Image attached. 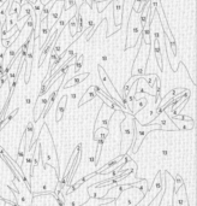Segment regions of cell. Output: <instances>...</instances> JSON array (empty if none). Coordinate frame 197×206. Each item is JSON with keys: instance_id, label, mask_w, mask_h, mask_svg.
<instances>
[{"instance_id": "cell-20", "label": "cell", "mask_w": 197, "mask_h": 206, "mask_svg": "<svg viewBox=\"0 0 197 206\" xmlns=\"http://www.w3.org/2000/svg\"><path fill=\"white\" fill-rule=\"evenodd\" d=\"M107 59H108V57H107V55H103V57H102V61H103V62H106Z\"/></svg>"}, {"instance_id": "cell-6", "label": "cell", "mask_w": 197, "mask_h": 206, "mask_svg": "<svg viewBox=\"0 0 197 206\" xmlns=\"http://www.w3.org/2000/svg\"><path fill=\"white\" fill-rule=\"evenodd\" d=\"M66 97H63L62 98V101L59 103V106H58V112H57V122H59L63 117V113L65 111V106H66Z\"/></svg>"}, {"instance_id": "cell-24", "label": "cell", "mask_w": 197, "mask_h": 206, "mask_svg": "<svg viewBox=\"0 0 197 206\" xmlns=\"http://www.w3.org/2000/svg\"><path fill=\"white\" fill-rule=\"evenodd\" d=\"M59 1H64V0H59Z\"/></svg>"}, {"instance_id": "cell-4", "label": "cell", "mask_w": 197, "mask_h": 206, "mask_svg": "<svg viewBox=\"0 0 197 206\" xmlns=\"http://www.w3.org/2000/svg\"><path fill=\"white\" fill-rule=\"evenodd\" d=\"M154 52H155V57L157 59L159 68L162 70V58H161V49H160V41H159V39L154 40Z\"/></svg>"}, {"instance_id": "cell-19", "label": "cell", "mask_w": 197, "mask_h": 206, "mask_svg": "<svg viewBox=\"0 0 197 206\" xmlns=\"http://www.w3.org/2000/svg\"><path fill=\"white\" fill-rule=\"evenodd\" d=\"M6 3V0H0V6H1V5H4Z\"/></svg>"}, {"instance_id": "cell-13", "label": "cell", "mask_w": 197, "mask_h": 206, "mask_svg": "<svg viewBox=\"0 0 197 206\" xmlns=\"http://www.w3.org/2000/svg\"><path fill=\"white\" fill-rule=\"evenodd\" d=\"M180 186H183V180H182L180 176H177V177H176V187H174V192H178L179 188H180Z\"/></svg>"}, {"instance_id": "cell-15", "label": "cell", "mask_w": 197, "mask_h": 206, "mask_svg": "<svg viewBox=\"0 0 197 206\" xmlns=\"http://www.w3.org/2000/svg\"><path fill=\"white\" fill-rule=\"evenodd\" d=\"M82 65H83V57L81 55V58L76 62V69H75V71L76 72H79V69L82 68Z\"/></svg>"}, {"instance_id": "cell-9", "label": "cell", "mask_w": 197, "mask_h": 206, "mask_svg": "<svg viewBox=\"0 0 197 206\" xmlns=\"http://www.w3.org/2000/svg\"><path fill=\"white\" fill-rule=\"evenodd\" d=\"M95 88L93 87L92 89H89L87 93H86V95L83 97V99H82V101H79V104H78V106H82L84 103H86V99L87 98H90V99H93V98H95V95H96V91H94Z\"/></svg>"}, {"instance_id": "cell-21", "label": "cell", "mask_w": 197, "mask_h": 206, "mask_svg": "<svg viewBox=\"0 0 197 206\" xmlns=\"http://www.w3.org/2000/svg\"><path fill=\"white\" fill-rule=\"evenodd\" d=\"M76 98H77V94H76V93H73V94L71 95V99H76Z\"/></svg>"}, {"instance_id": "cell-17", "label": "cell", "mask_w": 197, "mask_h": 206, "mask_svg": "<svg viewBox=\"0 0 197 206\" xmlns=\"http://www.w3.org/2000/svg\"><path fill=\"white\" fill-rule=\"evenodd\" d=\"M88 23H89V24H88V25H89V28H93V27L95 25V24H94V22H93V21H90V19H89V22H88Z\"/></svg>"}, {"instance_id": "cell-11", "label": "cell", "mask_w": 197, "mask_h": 206, "mask_svg": "<svg viewBox=\"0 0 197 206\" xmlns=\"http://www.w3.org/2000/svg\"><path fill=\"white\" fill-rule=\"evenodd\" d=\"M65 5H63V10H70L71 7H73L76 5V0H64L63 1Z\"/></svg>"}, {"instance_id": "cell-18", "label": "cell", "mask_w": 197, "mask_h": 206, "mask_svg": "<svg viewBox=\"0 0 197 206\" xmlns=\"http://www.w3.org/2000/svg\"><path fill=\"white\" fill-rule=\"evenodd\" d=\"M89 162H90V163H94V162H95V157H90V158H89Z\"/></svg>"}, {"instance_id": "cell-22", "label": "cell", "mask_w": 197, "mask_h": 206, "mask_svg": "<svg viewBox=\"0 0 197 206\" xmlns=\"http://www.w3.org/2000/svg\"><path fill=\"white\" fill-rule=\"evenodd\" d=\"M167 153H168L167 150H163V151H162V156H167Z\"/></svg>"}, {"instance_id": "cell-23", "label": "cell", "mask_w": 197, "mask_h": 206, "mask_svg": "<svg viewBox=\"0 0 197 206\" xmlns=\"http://www.w3.org/2000/svg\"><path fill=\"white\" fill-rule=\"evenodd\" d=\"M0 186H1V181H0Z\"/></svg>"}, {"instance_id": "cell-5", "label": "cell", "mask_w": 197, "mask_h": 206, "mask_svg": "<svg viewBox=\"0 0 197 206\" xmlns=\"http://www.w3.org/2000/svg\"><path fill=\"white\" fill-rule=\"evenodd\" d=\"M88 72H86V74H83V75H81V76H76V77H73L72 80H70L67 83H66V86L65 87H75V86H77V84H79L84 78L86 77H88Z\"/></svg>"}, {"instance_id": "cell-12", "label": "cell", "mask_w": 197, "mask_h": 206, "mask_svg": "<svg viewBox=\"0 0 197 206\" xmlns=\"http://www.w3.org/2000/svg\"><path fill=\"white\" fill-rule=\"evenodd\" d=\"M157 78H159V77L155 76V75H149V76L147 77V83H148V86H149V87H154V83H155V81H156Z\"/></svg>"}, {"instance_id": "cell-14", "label": "cell", "mask_w": 197, "mask_h": 206, "mask_svg": "<svg viewBox=\"0 0 197 206\" xmlns=\"http://www.w3.org/2000/svg\"><path fill=\"white\" fill-rule=\"evenodd\" d=\"M17 112H18V109H16L15 111H12V112H11V113L9 114V117H6V118H5V121H3V124L5 126V124H6L7 122H10V121H11V120L13 118V117H15V114H16Z\"/></svg>"}, {"instance_id": "cell-10", "label": "cell", "mask_w": 197, "mask_h": 206, "mask_svg": "<svg viewBox=\"0 0 197 206\" xmlns=\"http://www.w3.org/2000/svg\"><path fill=\"white\" fill-rule=\"evenodd\" d=\"M69 29H70V34H71V38H75V35L77 34V23L75 19H71L69 22Z\"/></svg>"}, {"instance_id": "cell-8", "label": "cell", "mask_w": 197, "mask_h": 206, "mask_svg": "<svg viewBox=\"0 0 197 206\" xmlns=\"http://www.w3.org/2000/svg\"><path fill=\"white\" fill-rule=\"evenodd\" d=\"M122 11H123V3L116 1L114 3V17H116V22H117L118 16H119V19L122 21Z\"/></svg>"}, {"instance_id": "cell-3", "label": "cell", "mask_w": 197, "mask_h": 206, "mask_svg": "<svg viewBox=\"0 0 197 206\" xmlns=\"http://www.w3.org/2000/svg\"><path fill=\"white\" fill-rule=\"evenodd\" d=\"M40 23H41V29H40V32H39V33H41L40 35H41V48H42V46L45 45L46 39H47L48 34H49V28H48L47 18H42V21H41Z\"/></svg>"}, {"instance_id": "cell-1", "label": "cell", "mask_w": 197, "mask_h": 206, "mask_svg": "<svg viewBox=\"0 0 197 206\" xmlns=\"http://www.w3.org/2000/svg\"><path fill=\"white\" fill-rule=\"evenodd\" d=\"M63 5L64 3L63 1H59V0H54L51 9H49V12L47 15V23H48V28L51 30V28L54 25V23L59 19V17L62 16V12H63Z\"/></svg>"}, {"instance_id": "cell-7", "label": "cell", "mask_w": 197, "mask_h": 206, "mask_svg": "<svg viewBox=\"0 0 197 206\" xmlns=\"http://www.w3.org/2000/svg\"><path fill=\"white\" fill-rule=\"evenodd\" d=\"M108 134H109V131H108L107 128H100V129H96V131H95V134H94V139H95L96 141L100 140V139L105 140V139L108 136Z\"/></svg>"}, {"instance_id": "cell-16", "label": "cell", "mask_w": 197, "mask_h": 206, "mask_svg": "<svg viewBox=\"0 0 197 206\" xmlns=\"http://www.w3.org/2000/svg\"><path fill=\"white\" fill-rule=\"evenodd\" d=\"M25 104H26V105H30V104H31V99H30V98H26V99H25Z\"/></svg>"}, {"instance_id": "cell-2", "label": "cell", "mask_w": 197, "mask_h": 206, "mask_svg": "<svg viewBox=\"0 0 197 206\" xmlns=\"http://www.w3.org/2000/svg\"><path fill=\"white\" fill-rule=\"evenodd\" d=\"M155 129H162V128H161L159 124H157V126H149V127H148V124H147L144 128H141L139 124L137 126V135H136V137L133 139V146H132L133 152H137V148L139 147V145L142 143V141H143V139L147 136V134H148L149 131H152V130H155Z\"/></svg>"}]
</instances>
